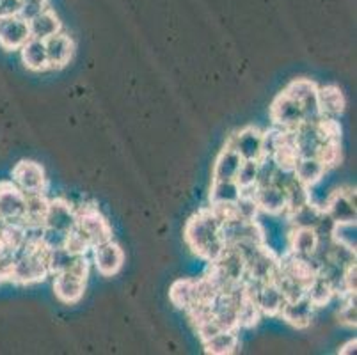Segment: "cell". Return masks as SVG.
Masks as SVG:
<instances>
[{
    "mask_svg": "<svg viewBox=\"0 0 357 355\" xmlns=\"http://www.w3.org/2000/svg\"><path fill=\"white\" fill-rule=\"evenodd\" d=\"M242 160V156L231 146L226 144V148L219 153L215 165H213V180H235Z\"/></svg>",
    "mask_w": 357,
    "mask_h": 355,
    "instance_id": "d4e9b609",
    "label": "cell"
},
{
    "mask_svg": "<svg viewBox=\"0 0 357 355\" xmlns=\"http://www.w3.org/2000/svg\"><path fill=\"white\" fill-rule=\"evenodd\" d=\"M77 226V210L64 199H48L43 227L71 233Z\"/></svg>",
    "mask_w": 357,
    "mask_h": 355,
    "instance_id": "9a60e30c",
    "label": "cell"
},
{
    "mask_svg": "<svg viewBox=\"0 0 357 355\" xmlns=\"http://www.w3.org/2000/svg\"><path fill=\"white\" fill-rule=\"evenodd\" d=\"M20 54H22V61H24L27 70L36 71V73L50 70V66H48L47 47H45L43 39L31 38L27 43L20 48Z\"/></svg>",
    "mask_w": 357,
    "mask_h": 355,
    "instance_id": "603a6c76",
    "label": "cell"
},
{
    "mask_svg": "<svg viewBox=\"0 0 357 355\" xmlns=\"http://www.w3.org/2000/svg\"><path fill=\"white\" fill-rule=\"evenodd\" d=\"M317 158H320V160L326 164L327 169L337 165V162H340V158H342V151H340V141L324 142V146L320 148V151H318Z\"/></svg>",
    "mask_w": 357,
    "mask_h": 355,
    "instance_id": "d590c367",
    "label": "cell"
},
{
    "mask_svg": "<svg viewBox=\"0 0 357 355\" xmlns=\"http://www.w3.org/2000/svg\"><path fill=\"white\" fill-rule=\"evenodd\" d=\"M259 160H242L235 181L240 185L242 190H252L258 181Z\"/></svg>",
    "mask_w": 357,
    "mask_h": 355,
    "instance_id": "d6a6232c",
    "label": "cell"
},
{
    "mask_svg": "<svg viewBox=\"0 0 357 355\" xmlns=\"http://www.w3.org/2000/svg\"><path fill=\"white\" fill-rule=\"evenodd\" d=\"M238 331H220L215 336L203 341V347L206 354L212 355H229L238 350Z\"/></svg>",
    "mask_w": 357,
    "mask_h": 355,
    "instance_id": "484cf974",
    "label": "cell"
},
{
    "mask_svg": "<svg viewBox=\"0 0 357 355\" xmlns=\"http://www.w3.org/2000/svg\"><path fill=\"white\" fill-rule=\"evenodd\" d=\"M169 299L176 305L178 309L183 311H190L199 304V295H197V281L192 279H180L171 286L169 292Z\"/></svg>",
    "mask_w": 357,
    "mask_h": 355,
    "instance_id": "cb8c5ba5",
    "label": "cell"
},
{
    "mask_svg": "<svg viewBox=\"0 0 357 355\" xmlns=\"http://www.w3.org/2000/svg\"><path fill=\"white\" fill-rule=\"evenodd\" d=\"M318 110L326 119H337L345 110V96L336 86L318 87Z\"/></svg>",
    "mask_w": 357,
    "mask_h": 355,
    "instance_id": "44dd1931",
    "label": "cell"
},
{
    "mask_svg": "<svg viewBox=\"0 0 357 355\" xmlns=\"http://www.w3.org/2000/svg\"><path fill=\"white\" fill-rule=\"evenodd\" d=\"M343 297V304L337 311V320L340 324L347 325V327H356L357 324V311H356V295L352 293H345L342 295Z\"/></svg>",
    "mask_w": 357,
    "mask_h": 355,
    "instance_id": "e575fe53",
    "label": "cell"
},
{
    "mask_svg": "<svg viewBox=\"0 0 357 355\" xmlns=\"http://www.w3.org/2000/svg\"><path fill=\"white\" fill-rule=\"evenodd\" d=\"M356 275H357V269H356V263H352V265H349L345 269V272H343V293L342 295H345V293H352V295H356Z\"/></svg>",
    "mask_w": 357,
    "mask_h": 355,
    "instance_id": "74e56055",
    "label": "cell"
},
{
    "mask_svg": "<svg viewBox=\"0 0 357 355\" xmlns=\"http://www.w3.org/2000/svg\"><path fill=\"white\" fill-rule=\"evenodd\" d=\"M233 210H235L236 219L242 220H258V215L261 213L252 190H242L236 203L233 204Z\"/></svg>",
    "mask_w": 357,
    "mask_h": 355,
    "instance_id": "4dcf8cb0",
    "label": "cell"
},
{
    "mask_svg": "<svg viewBox=\"0 0 357 355\" xmlns=\"http://www.w3.org/2000/svg\"><path fill=\"white\" fill-rule=\"evenodd\" d=\"M259 211L267 215H284L288 210L287 192L274 183L259 185L252 188Z\"/></svg>",
    "mask_w": 357,
    "mask_h": 355,
    "instance_id": "2e32d148",
    "label": "cell"
},
{
    "mask_svg": "<svg viewBox=\"0 0 357 355\" xmlns=\"http://www.w3.org/2000/svg\"><path fill=\"white\" fill-rule=\"evenodd\" d=\"M243 282H245V289H248L249 297L256 302L263 317H279L281 308L284 304V297L274 281Z\"/></svg>",
    "mask_w": 357,
    "mask_h": 355,
    "instance_id": "8992f818",
    "label": "cell"
},
{
    "mask_svg": "<svg viewBox=\"0 0 357 355\" xmlns=\"http://www.w3.org/2000/svg\"><path fill=\"white\" fill-rule=\"evenodd\" d=\"M48 199L45 192H29L25 194V226H43Z\"/></svg>",
    "mask_w": 357,
    "mask_h": 355,
    "instance_id": "83f0119b",
    "label": "cell"
},
{
    "mask_svg": "<svg viewBox=\"0 0 357 355\" xmlns=\"http://www.w3.org/2000/svg\"><path fill=\"white\" fill-rule=\"evenodd\" d=\"M304 295L310 299L311 304H313L314 308H324V305H327L333 301L334 295H336V289H334V286L324 278L322 273L317 272L314 273V278L307 282L306 293H304Z\"/></svg>",
    "mask_w": 357,
    "mask_h": 355,
    "instance_id": "4316f807",
    "label": "cell"
},
{
    "mask_svg": "<svg viewBox=\"0 0 357 355\" xmlns=\"http://www.w3.org/2000/svg\"><path fill=\"white\" fill-rule=\"evenodd\" d=\"M320 239L317 231L311 227H291L290 233V249L288 252L303 259H313L317 254Z\"/></svg>",
    "mask_w": 357,
    "mask_h": 355,
    "instance_id": "ffe728a7",
    "label": "cell"
},
{
    "mask_svg": "<svg viewBox=\"0 0 357 355\" xmlns=\"http://www.w3.org/2000/svg\"><path fill=\"white\" fill-rule=\"evenodd\" d=\"M331 239L342 246L356 249V222H340L334 224Z\"/></svg>",
    "mask_w": 357,
    "mask_h": 355,
    "instance_id": "836d02e7",
    "label": "cell"
},
{
    "mask_svg": "<svg viewBox=\"0 0 357 355\" xmlns=\"http://www.w3.org/2000/svg\"><path fill=\"white\" fill-rule=\"evenodd\" d=\"M324 211L334 224L356 222V190L352 187H343L331 192L324 204Z\"/></svg>",
    "mask_w": 357,
    "mask_h": 355,
    "instance_id": "ba28073f",
    "label": "cell"
},
{
    "mask_svg": "<svg viewBox=\"0 0 357 355\" xmlns=\"http://www.w3.org/2000/svg\"><path fill=\"white\" fill-rule=\"evenodd\" d=\"M272 126H278L281 130H295L304 121V112L301 103L294 96L283 91L272 102L271 107Z\"/></svg>",
    "mask_w": 357,
    "mask_h": 355,
    "instance_id": "52a82bcc",
    "label": "cell"
},
{
    "mask_svg": "<svg viewBox=\"0 0 357 355\" xmlns=\"http://www.w3.org/2000/svg\"><path fill=\"white\" fill-rule=\"evenodd\" d=\"M314 309L317 308H314V305L311 304L310 299L304 295V297L294 299V301H284L279 317L283 318L287 324H290L291 327L306 328L310 327L311 320H313Z\"/></svg>",
    "mask_w": 357,
    "mask_h": 355,
    "instance_id": "ac0fdd59",
    "label": "cell"
},
{
    "mask_svg": "<svg viewBox=\"0 0 357 355\" xmlns=\"http://www.w3.org/2000/svg\"><path fill=\"white\" fill-rule=\"evenodd\" d=\"M93 262H95L98 273H102L103 278H112L123 269L125 252L114 240L110 239L93 247Z\"/></svg>",
    "mask_w": 357,
    "mask_h": 355,
    "instance_id": "7c38bea8",
    "label": "cell"
},
{
    "mask_svg": "<svg viewBox=\"0 0 357 355\" xmlns=\"http://www.w3.org/2000/svg\"><path fill=\"white\" fill-rule=\"evenodd\" d=\"M54 292L57 299L64 304H77L86 292L89 263H87L86 256H80L73 266L54 273Z\"/></svg>",
    "mask_w": 357,
    "mask_h": 355,
    "instance_id": "3957f363",
    "label": "cell"
},
{
    "mask_svg": "<svg viewBox=\"0 0 357 355\" xmlns=\"http://www.w3.org/2000/svg\"><path fill=\"white\" fill-rule=\"evenodd\" d=\"M291 171H294L295 178H297L301 183L306 185L307 188H311L317 187L318 183H322V180L326 178L329 169H327L326 164H324L320 158H317V156H298Z\"/></svg>",
    "mask_w": 357,
    "mask_h": 355,
    "instance_id": "d6986e66",
    "label": "cell"
},
{
    "mask_svg": "<svg viewBox=\"0 0 357 355\" xmlns=\"http://www.w3.org/2000/svg\"><path fill=\"white\" fill-rule=\"evenodd\" d=\"M284 91L301 103L304 112V121H318L322 117L320 116V110H318V86L313 80H310V78H297V80L288 84Z\"/></svg>",
    "mask_w": 357,
    "mask_h": 355,
    "instance_id": "8fae6325",
    "label": "cell"
},
{
    "mask_svg": "<svg viewBox=\"0 0 357 355\" xmlns=\"http://www.w3.org/2000/svg\"><path fill=\"white\" fill-rule=\"evenodd\" d=\"M29 22V29H31V38L36 39H48L50 36L57 34L63 31V24H61L59 16L55 15L50 8H45L36 16H32Z\"/></svg>",
    "mask_w": 357,
    "mask_h": 355,
    "instance_id": "7402d4cb",
    "label": "cell"
},
{
    "mask_svg": "<svg viewBox=\"0 0 357 355\" xmlns=\"http://www.w3.org/2000/svg\"><path fill=\"white\" fill-rule=\"evenodd\" d=\"M22 0H0V18L20 15Z\"/></svg>",
    "mask_w": 357,
    "mask_h": 355,
    "instance_id": "f35d334b",
    "label": "cell"
},
{
    "mask_svg": "<svg viewBox=\"0 0 357 355\" xmlns=\"http://www.w3.org/2000/svg\"><path fill=\"white\" fill-rule=\"evenodd\" d=\"M45 8H47V0H22L20 16H24L25 20H31L32 16L43 11Z\"/></svg>",
    "mask_w": 357,
    "mask_h": 355,
    "instance_id": "8d00e7d4",
    "label": "cell"
},
{
    "mask_svg": "<svg viewBox=\"0 0 357 355\" xmlns=\"http://www.w3.org/2000/svg\"><path fill=\"white\" fill-rule=\"evenodd\" d=\"M356 345H357L356 340H350L349 343L343 345V347L340 348V350H337V352H340V354H342V355H345V354H354V352H356Z\"/></svg>",
    "mask_w": 357,
    "mask_h": 355,
    "instance_id": "ab89813d",
    "label": "cell"
},
{
    "mask_svg": "<svg viewBox=\"0 0 357 355\" xmlns=\"http://www.w3.org/2000/svg\"><path fill=\"white\" fill-rule=\"evenodd\" d=\"M50 275L47 262V249L40 242H27L13 258L8 279L18 285H34Z\"/></svg>",
    "mask_w": 357,
    "mask_h": 355,
    "instance_id": "7a4b0ae2",
    "label": "cell"
},
{
    "mask_svg": "<svg viewBox=\"0 0 357 355\" xmlns=\"http://www.w3.org/2000/svg\"><path fill=\"white\" fill-rule=\"evenodd\" d=\"M13 183L22 192H45L47 188V174L38 162L22 160L13 169Z\"/></svg>",
    "mask_w": 357,
    "mask_h": 355,
    "instance_id": "5bb4252c",
    "label": "cell"
},
{
    "mask_svg": "<svg viewBox=\"0 0 357 355\" xmlns=\"http://www.w3.org/2000/svg\"><path fill=\"white\" fill-rule=\"evenodd\" d=\"M245 292H248V289H245ZM261 317H263L261 311H259L258 305H256V302L249 297V293H248L238 308V328L255 327Z\"/></svg>",
    "mask_w": 357,
    "mask_h": 355,
    "instance_id": "1f68e13d",
    "label": "cell"
},
{
    "mask_svg": "<svg viewBox=\"0 0 357 355\" xmlns=\"http://www.w3.org/2000/svg\"><path fill=\"white\" fill-rule=\"evenodd\" d=\"M45 47H47L48 66L52 70H59V68H64L66 64H70L75 52V43L73 39L68 34H64L63 31L45 39Z\"/></svg>",
    "mask_w": 357,
    "mask_h": 355,
    "instance_id": "e0dca14e",
    "label": "cell"
},
{
    "mask_svg": "<svg viewBox=\"0 0 357 355\" xmlns=\"http://www.w3.org/2000/svg\"><path fill=\"white\" fill-rule=\"evenodd\" d=\"M31 39L29 22L20 15L0 18V47L4 50H20Z\"/></svg>",
    "mask_w": 357,
    "mask_h": 355,
    "instance_id": "30bf717a",
    "label": "cell"
},
{
    "mask_svg": "<svg viewBox=\"0 0 357 355\" xmlns=\"http://www.w3.org/2000/svg\"><path fill=\"white\" fill-rule=\"evenodd\" d=\"M220 219L213 213L212 208H203L187 222L183 231V239L187 246L192 249L204 262H213L224 250L226 243L220 234Z\"/></svg>",
    "mask_w": 357,
    "mask_h": 355,
    "instance_id": "6da1fadb",
    "label": "cell"
},
{
    "mask_svg": "<svg viewBox=\"0 0 357 355\" xmlns=\"http://www.w3.org/2000/svg\"><path fill=\"white\" fill-rule=\"evenodd\" d=\"M25 192L13 181L0 183V220L2 222H24Z\"/></svg>",
    "mask_w": 357,
    "mask_h": 355,
    "instance_id": "9c48e42d",
    "label": "cell"
},
{
    "mask_svg": "<svg viewBox=\"0 0 357 355\" xmlns=\"http://www.w3.org/2000/svg\"><path fill=\"white\" fill-rule=\"evenodd\" d=\"M322 208L317 206V204L310 201V203L303 204V206L288 211L287 217L291 227H311V229H314L318 220L322 219Z\"/></svg>",
    "mask_w": 357,
    "mask_h": 355,
    "instance_id": "f1b7e54d",
    "label": "cell"
},
{
    "mask_svg": "<svg viewBox=\"0 0 357 355\" xmlns=\"http://www.w3.org/2000/svg\"><path fill=\"white\" fill-rule=\"evenodd\" d=\"M226 144L231 146L243 160H261L263 158V132L255 126H248L233 133Z\"/></svg>",
    "mask_w": 357,
    "mask_h": 355,
    "instance_id": "4fadbf2b",
    "label": "cell"
},
{
    "mask_svg": "<svg viewBox=\"0 0 357 355\" xmlns=\"http://www.w3.org/2000/svg\"><path fill=\"white\" fill-rule=\"evenodd\" d=\"M0 256H2V249H0Z\"/></svg>",
    "mask_w": 357,
    "mask_h": 355,
    "instance_id": "60d3db41",
    "label": "cell"
},
{
    "mask_svg": "<svg viewBox=\"0 0 357 355\" xmlns=\"http://www.w3.org/2000/svg\"><path fill=\"white\" fill-rule=\"evenodd\" d=\"M75 229L89 242L91 249L112 239V229H110L109 222L95 206H84L82 210H77Z\"/></svg>",
    "mask_w": 357,
    "mask_h": 355,
    "instance_id": "5b68a950",
    "label": "cell"
},
{
    "mask_svg": "<svg viewBox=\"0 0 357 355\" xmlns=\"http://www.w3.org/2000/svg\"><path fill=\"white\" fill-rule=\"evenodd\" d=\"M243 259H245V281L248 282L272 281L279 269V258L274 250L268 249L267 243L252 249L243 256Z\"/></svg>",
    "mask_w": 357,
    "mask_h": 355,
    "instance_id": "277c9868",
    "label": "cell"
},
{
    "mask_svg": "<svg viewBox=\"0 0 357 355\" xmlns=\"http://www.w3.org/2000/svg\"><path fill=\"white\" fill-rule=\"evenodd\" d=\"M242 194V188L235 180H213L210 190L212 204H235Z\"/></svg>",
    "mask_w": 357,
    "mask_h": 355,
    "instance_id": "f546056e",
    "label": "cell"
}]
</instances>
